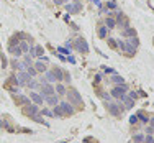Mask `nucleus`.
I'll return each instance as SVG.
<instances>
[{
	"instance_id": "nucleus-4",
	"label": "nucleus",
	"mask_w": 154,
	"mask_h": 143,
	"mask_svg": "<svg viewBox=\"0 0 154 143\" xmlns=\"http://www.w3.org/2000/svg\"><path fill=\"white\" fill-rule=\"evenodd\" d=\"M74 46L80 51V53H84V54L89 53V46H87V43H85V40H84V38H77Z\"/></svg>"
},
{
	"instance_id": "nucleus-24",
	"label": "nucleus",
	"mask_w": 154,
	"mask_h": 143,
	"mask_svg": "<svg viewBox=\"0 0 154 143\" xmlns=\"http://www.w3.org/2000/svg\"><path fill=\"white\" fill-rule=\"evenodd\" d=\"M149 122H151V127H154V117H152V119H149Z\"/></svg>"
},
{
	"instance_id": "nucleus-14",
	"label": "nucleus",
	"mask_w": 154,
	"mask_h": 143,
	"mask_svg": "<svg viewBox=\"0 0 154 143\" xmlns=\"http://www.w3.org/2000/svg\"><path fill=\"white\" fill-rule=\"evenodd\" d=\"M105 25H107L108 30H113V28H115V25H116V20H113L112 17H108L107 21H105Z\"/></svg>"
},
{
	"instance_id": "nucleus-9",
	"label": "nucleus",
	"mask_w": 154,
	"mask_h": 143,
	"mask_svg": "<svg viewBox=\"0 0 154 143\" xmlns=\"http://www.w3.org/2000/svg\"><path fill=\"white\" fill-rule=\"evenodd\" d=\"M8 51L13 54V56H17V58H20L21 54H23V51H21V48L18 46V45L17 46H8Z\"/></svg>"
},
{
	"instance_id": "nucleus-13",
	"label": "nucleus",
	"mask_w": 154,
	"mask_h": 143,
	"mask_svg": "<svg viewBox=\"0 0 154 143\" xmlns=\"http://www.w3.org/2000/svg\"><path fill=\"white\" fill-rule=\"evenodd\" d=\"M107 30H108V28H107V27H103V25H100V27H98L97 33H98V36H100L102 40H105V38H107Z\"/></svg>"
},
{
	"instance_id": "nucleus-25",
	"label": "nucleus",
	"mask_w": 154,
	"mask_h": 143,
	"mask_svg": "<svg viewBox=\"0 0 154 143\" xmlns=\"http://www.w3.org/2000/svg\"><path fill=\"white\" fill-rule=\"evenodd\" d=\"M74 2H79V0H74Z\"/></svg>"
},
{
	"instance_id": "nucleus-1",
	"label": "nucleus",
	"mask_w": 154,
	"mask_h": 143,
	"mask_svg": "<svg viewBox=\"0 0 154 143\" xmlns=\"http://www.w3.org/2000/svg\"><path fill=\"white\" fill-rule=\"evenodd\" d=\"M126 92H128L126 84H118V86H113V87H112V92H110V95H112L113 99H118V100H122L125 95H126Z\"/></svg>"
},
{
	"instance_id": "nucleus-17",
	"label": "nucleus",
	"mask_w": 154,
	"mask_h": 143,
	"mask_svg": "<svg viewBox=\"0 0 154 143\" xmlns=\"http://www.w3.org/2000/svg\"><path fill=\"white\" fill-rule=\"evenodd\" d=\"M108 46L112 48V49H116V48H118V43H116L113 38H108Z\"/></svg>"
},
{
	"instance_id": "nucleus-2",
	"label": "nucleus",
	"mask_w": 154,
	"mask_h": 143,
	"mask_svg": "<svg viewBox=\"0 0 154 143\" xmlns=\"http://www.w3.org/2000/svg\"><path fill=\"white\" fill-rule=\"evenodd\" d=\"M67 97H69V104H74V105H84L82 104V99H80V95H79V92H77V91H74V89H71L69 91L67 89Z\"/></svg>"
},
{
	"instance_id": "nucleus-5",
	"label": "nucleus",
	"mask_w": 154,
	"mask_h": 143,
	"mask_svg": "<svg viewBox=\"0 0 154 143\" xmlns=\"http://www.w3.org/2000/svg\"><path fill=\"white\" fill-rule=\"evenodd\" d=\"M33 66H35V69H36L38 72H46V71H48L46 61H45V59H41V58H39V59L36 61V63H33Z\"/></svg>"
},
{
	"instance_id": "nucleus-11",
	"label": "nucleus",
	"mask_w": 154,
	"mask_h": 143,
	"mask_svg": "<svg viewBox=\"0 0 154 143\" xmlns=\"http://www.w3.org/2000/svg\"><path fill=\"white\" fill-rule=\"evenodd\" d=\"M54 87H56V92L59 95H66V92H67V87H66L64 84H61V82H57Z\"/></svg>"
},
{
	"instance_id": "nucleus-3",
	"label": "nucleus",
	"mask_w": 154,
	"mask_h": 143,
	"mask_svg": "<svg viewBox=\"0 0 154 143\" xmlns=\"http://www.w3.org/2000/svg\"><path fill=\"white\" fill-rule=\"evenodd\" d=\"M107 110L112 113V115H120V113L125 110V107H122V105H118V104H112V102H108V104H107Z\"/></svg>"
},
{
	"instance_id": "nucleus-22",
	"label": "nucleus",
	"mask_w": 154,
	"mask_h": 143,
	"mask_svg": "<svg viewBox=\"0 0 154 143\" xmlns=\"http://www.w3.org/2000/svg\"><path fill=\"white\" fill-rule=\"evenodd\" d=\"M146 133H148V135H152V133H154V127L149 125L148 128H146Z\"/></svg>"
},
{
	"instance_id": "nucleus-18",
	"label": "nucleus",
	"mask_w": 154,
	"mask_h": 143,
	"mask_svg": "<svg viewBox=\"0 0 154 143\" xmlns=\"http://www.w3.org/2000/svg\"><path fill=\"white\" fill-rule=\"evenodd\" d=\"M144 143H154V137H152V135H146V137H144Z\"/></svg>"
},
{
	"instance_id": "nucleus-16",
	"label": "nucleus",
	"mask_w": 154,
	"mask_h": 143,
	"mask_svg": "<svg viewBox=\"0 0 154 143\" xmlns=\"http://www.w3.org/2000/svg\"><path fill=\"white\" fill-rule=\"evenodd\" d=\"M133 141H134V143H143V141H144V135H143V133H138V135H134Z\"/></svg>"
},
{
	"instance_id": "nucleus-7",
	"label": "nucleus",
	"mask_w": 154,
	"mask_h": 143,
	"mask_svg": "<svg viewBox=\"0 0 154 143\" xmlns=\"http://www.w3.org/2000/svg\"><path fill=\"white\" fill-rule=\"evenodd\" d=\"M80 10H82V5H80L79 2H74V3H71V5H67V12L69 13H79Z\"/></svg>"
},
{
	"instance_id": "nucleus-15",
	"label": "nucleus",
	"mask_w": 154,
	"mask_h": 143,
	"mask_svg": "<svg viewBox=\"0 0 154 143\" xmlns=\"http://www.w3.org/2000/svg\"><path fill=\"white\" fill-rule=\"evenodd\" d=\"M126 43H128V45H131V46H134V48H138V45H139V41H138L136 36H131V38H128Z\"/></svg>"
},
{
	"instance_id": "nucleus-12",
	"label": "nucleus",
	"mask_w": 154,
	"mask_h": 143,
	"mask_svg": "<svg viewBox=\"0 0 154 143\" xmlns=\"http://www.w3.org/2000/svg\"><path fill=\"white\" fill-rule=\"evenodd\" d=\"M110 82L115 84V86H118V84H125V79L122 78V76H118V74H113V78L110 79Z\"/></svg>"
},
{
	"instance_id": "nucleus-6",
	"label": "nucleus",
	"mask_w": 154,
	"mask_h": 143,
	"mask_svg": "<svg viewBox=\"0 0 154 143\" xmlns=\"http://www.w3.org/2000/svg\"><path fill=\"white\" fill-rule=\"evenodd\" d=\"M30 99H31V100H35L36 105H41L43 100H45V97H43L39 92H30Z\"/></svg>"
},
{
	"instance_id": "nucleus-8",
	"label": "nucleus",
	"mask_w": 154,
	"mask_h": 143,
	"mask_svg": "<svg viewBox=\"0 0 154 143\" xmlns=\"http://www.w3.org/2000/svg\"><path fill=\"white\" fill-rule=\"evenodd\" d=\"M122 35L125 36V38H131V36H136V30L131 28V27H126V28H123Z\"/></svg>"
},
{
	"instance_id": "nucleus-19",
	"label": "nucleus",
	"mask_w": 154,
	"mask_h": 143,
	"mask_svg": "<svg viewBox=\"0 0 154 143\" xmlns=\"http://www.w3.org/2000/svg\"><path fill=\"white\" fill-rule=\"evenodd\" d=\"M130 123H131V125L138 123V117H136V115H131V117H130Z\"/></svg>"
},
{
	"instance_id": "nucleus-23",
	"label": "nucleus",
	"mask_w": 154,
	"mask_h": 143,
	"mask_svg": "<svg viewBox=\"0 0 154 143\" xmlns=\"http://www.w3.org/2000/svg\"><path fill=\"white\" fill-rule=\"evenodd\" d=\"M56 5H62V3H66V0H53Z\"/></svg>"
},
{
	"instance_id": "nucleus-20",
	"label": "nucleus",
	"mask_w": 154,
	"mask_h": 143,
	"mask_svg": "<svg viewBox=\"0 0 154 143\" xmlns=\"http://www.w3.org/2000/svg\"><path fill=\"white\" fill-rule=\"evenodd\" d=\"M126 95H128L130 99H133V100H136V99H138V94H136V92H130V94H126Z\"/></svg>"
},
{
	"instance_id": "nucleus-10",
	"label": "nucleus",
	"mask_w": 154,
	"mask_h": 143,
	"mask_svg": "<svg viewBox=\"0 0 154 143\" xmlns=\"http://www.w3.org/2000/svg\"><path fill=\"white\" fill-rule=\"evenodd\" d=\"M134 115L138 117V120H141L143 123H148L149 122V119H148V113H146L144 110H138L136 113H134Z\"/></svg>"
},
{
	"instance_id": "nucleus-21",
	"label": "nucleus",
	"mask_w": 154,
	"mask_h": 143,
	"mask_svg": "<svg viewBox=\"0 0 154 143\" xmlns=\"http://www.w3.org/2000/svg\"><path fill=\"white\" fill-rule=\"evenodd\" d=\"M107 8H116V3L115 2H107Z\"/></svg>"
}]
</instances>
